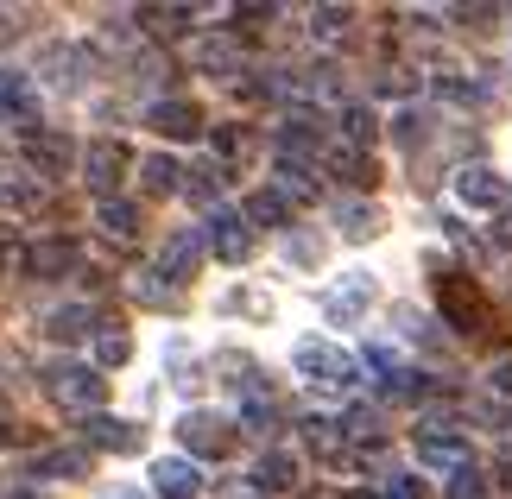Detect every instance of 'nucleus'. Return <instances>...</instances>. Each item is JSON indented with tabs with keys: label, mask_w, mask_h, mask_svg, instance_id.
Returning a JSON list of instances; mask_svg holds the SVG:
<instances>
[{
	"label": "nucleus",
	"mask_w": 512,
	"mask_h": 499,
	"mask_svg": "<svg viewBox=\"0 0 512 499\" xmlns=\"http://www.w3.org/2000/svg\"><path fill=\"white\" fill-rule=\"evenodd\" d=\"M38 392H45L51 405L76 411V424H83V417H95V411H102V398H108V379H102V367H89V361H51L45 373H38Z\"/></svg>",
	"instance_id": "f257e3e1"
},
{
	"label": "nucleus",
	"mask_w": 512,
	"mask_h": 499,
	"mask_svg": "<svg viewBox=\"0 0 512 499\" xmlns=\"http://www.w3.org/2000/svg\"><path fill=\"white\" fill-rule=\"evenodd\" d=\"M291 367H298L304 379H317V386H329V392H361V379H367L361 354H348L336 342H317V335L291 348Z\"/></svg>",
	"instance_id": "f03ea898"
},
{
	"label": "nucleus",
	"mask_w": 512,
	"mask_h": 499,
	"mask_svg": "<svg viewBox=\"0 0 512 499\" xmlns=\"http://www.w3.org/2000/svg\"><path fill=\"white\" fill-rule=\"evenodd\" d=\"M76 171H83V184H89L95 196H102V203H114L121 177L133 171V152L121 146V139H95V146L83 152V165H76Z\"/></svg>",
	"instance_id": "7ed1b4c3"
},
{
	"label": "nucleus",
	"mask_w": 512,
	"mask_h": 499,
	"mask_svg": "<svg viewBox=\"0 0 512 499\" xmlns=\"http://www.w3.org/2000/svg\"><path fill=\"white\" fill-rule=\"evenodd\" d=\"M418 462L430 468V474H462V468H475V455H468V443H462V430H449V424H424L418 430Z\"/></svg>",
	"instance_id": "20e7f679"
},
{
	"label": "nucleus",
	"mask_w": 512,
	"mask_h": 499,
	"mask_svg": "<svg viewBox=\"0 0 512 499\" xmlns=\"http://www.w3.org/2000/svg\"><path fill=\"white\" fill-rule=\"evenodd\" d=\"M76 165H83V152H76L57 127H38V133L26 139V171L38 177V184H45V177H70Z\"/></svg>",
	"instance_id": "39448f33"
},
{
	"label": "nucleus",
	"mask_w": 512,
	"mask_h": 499,
	"mask_svg": "<svg viewBox=\"0 0 512 499\" xmlns=\"http://www.w3.org/2000/svg\"><path fill=\"white\" fill-rule=\"evenodd\" d=\"M203 247H209V228H171L159 259H152V272H159L165 285H184V278L196 272V259H203Z\"/></svg>",
	"instance_id": "423d86ee"
},
{
	"label": "nucleus",
	"mask_w": 512,
	"mask_h": 499,
	"mask_svg": "<svg viewBox=\"0 0 512 499\" xmlns=\"http://www.w3.org/2000/svg\"><path fill=\"white\" fill-rule=\"evenodd\" d=\"M0 121L19 127L26 139L38 133V89L26 70H7V64H0Z\"/></svg>",
	"instance_id": "0eeeda50"
},
{
	"label": "nucleus",
	"mask_w": 512,
	"mask_h": 499,
	"mask_svg": "<svg viewBox=\"0 0 512 499\" xmlns=\"http://www.w3.org/2000/svg\"><path fill=\"white\" fill-rule=\"evenodd\" d=\"M19 266H26V278H70L83 266V247H76L70 234H51V241H32L19 253Z\"/></svg>",
	"instance_id": "6e6552de"
},
{
	"label": "nucleus",
	"mask_w": 512,
	"mask_h": 499,
	"mask_svg": "<svg viewBox=\"0 0 512 499\" xmlns=\"http://www.w3.org/2000/svg\"><path fill=\"white\" fill-rule=\"evenodd\" d=\"M177 443H184V455L196 462V455H222L228 449V417H215V411H184L177 417Z\"/></svg>",
	"instance_id": "1a4fd4ad"
},
{
	"label": "nucleus",
	"mask_w": 512,
	"mask_h": 499,
	"mask_svg": "<svg viewBox=\"0 0 512 499\" xmlns=\"http://www.w3.org/2000/svg\"><path fill=\"white\" fill-rule=\"evenodd\" d=\"M437 304H443V323L456 329V335L481 329V297H475V285H468L462 272H443L437 278Z\"/></svg>",
	"instance_id": "9d476101"
},
{
	"label": "nucleus",
	"mask_w": 512,
	"mask_h": 499,
	"mask_svg": "<svg viewBox=\"0 0 512 499\" xmlns=\"http://www.w3.org/2000/svg\"><path fill=\"white\" fill-rule=\"evenodd\" d=\"M146 481L159 499H196L203 493V468H196L190 455H159V462L146 468Z\"/></svg>",
	"instance_id": "9b49d317"
},
{
	"label": "nucleus",
	"mask_w": 512,
	"mask_h": 499,
	"mask_svg": "<svg viewBox=\"0 0 512 499\" xmlns=\"http://www.w3.org/2000/svg\"><path fill=\"white\" fill-rule=\"evenodd\" d=\"M209 247H215V259H222V266H241V259L253 253V222L241 209H222L209 222Z\"/></svg>",
	"instance_id": "f8f14e48"
},
{
	"label": "nucleus",
	"mask_w": 512,
	"mask_h": 499,
	"mask_svg": "<svg viewBox=\"0 0 512 499\" xmlns=\"http://www.w3.org/2000/svg\"><path fill=\"white\" fill-rule=\"evenodd\" d=\"M456 203L494 215V209L506 203V177H500L494 165H462V171H456Z\"/></svg>",
	"instance_id": "ddd939ff"
},
{
	"label": "nucleus",
	"mask_w": 512,
	"mask_h": 499,
	"mask_svg": "<svg viewBox=\"0 0 512 499\" xmlns=\"http://www.w3.org/2000/svg\"><path fill=\"white\" fill-rule=\"evenodd\" d=\"M140 436H146V430H133V424H121V417H108V411L83 417V449H114V455H133V449H140Z\"/></svg>",
	"instance_id": "4468645a"
},
{
	"label": "nucleus",
	"mask_w": 512,
	"mask_h": 499,
	"mask_svg": "<svg viewBox=\"0 0 512 499\" xmlns=\"http://www.w3.org/2000/svg\"><path fill=\"white\" fill-rule=\"evenodd\" d=\"M146 127H159L165 139H196L203 133V114H196L190 102H177V95H159V102L146 108Z\"/></svg>",
	"instance_id": "2eb2a0df"
},
{
	"label": "nucleus",
	"mask_w": 512,
	"mask_h": 499,
	"mask_svg": "<svg viewBox=\"0 0 512 499\" xmlns=\"http://www.w3.org/2000/svg\"><path fill=\"white\" fill-rule=\"evenodd\" d=\"M196 70L215 76V83H234L241 76V38H196Z\"/></svg>",
	"instance_id": "dca6fc26"
},
{
	"label": "nucleus",
	"mask_w": 512,
	"mask_h": 499,
	"mask_svg": "<svg viewBox=\"0 0 512 499\" xmlns=\"http://www.w3.org/2000/svg\"><path fill=\"white\" fill-rule=\"evenodd\" d=\"M367 304H373V278H367V272H348L342 285L323 297V316H329V323H354Z\"/></svg>",
	"instance_id": "f3484780"
},
{
	"label": "nucleus",
	"mask_w": 512,
	"mask_h": 499,
	"mask_svg": "<svg viewBox=\"0 0 512 499\" xmlns=\"http://www.w3.org/2000/svg\"><path fill=\"white\" fill-rule=\"evenodd\" d=\"M298 430H304V449H310V455H323V462H342V455H348V430H342V417L310 411Z\"/></svg>",
	"instance_id": "a211bd4d"
},
{
	"label": "nucleus",
	"mask_w": 512,
	"mask_h": 499,
	"mask_svg": "<svg viewBox=\"0 0 512 499\" xmlns=\"http://www.w3.org/2000/svg\"><path fill=\"white\" fill-rule=\"evenodd\" d=\"M247 481L260 493H291V487H298V455H291V449H266L260 462H253Z\"/></svg>",
	"instance_id": "6ab92c4d"
},
{
	"label": "nucleus",
	"mask_w": 512,
	"mask_h": 499,
	"mask_svg": "<svg viewBox=\"0 0 512 499\" xmlns=\"http://www.w3.org/2000/svg\"><path fill=\"white\" fill-rule=\"evenodd\" d=\"M140 184H146V196H177L184 190V165L165 158V152H146L140 158Z\"/></svg>",
	"instance_id": "aec40b11"
},
{
	"label": "nucleus",
	"mask_w": 512,
	"mask_h": 499,
	"mask_svg": "<svg viewBox=\"0 0 512 499\" xmlns=\"http://www.w3.org/2000/svg\"><path fill=\"white\" fill-rule=\"evenodd\" d=\"M32 474L38 481H76V474H89V449H45L32 455Z\"/></svg>",
	"instance_id": "412c9836"
},
{
	"label": "nucleus",
	"mask_w": 512,
	"mask_h": 499,
	"mask_svg": "<svg viewBox=\"0 0 512 499\" xmlns=\"http://www.w3.org/2000/svg\"><path fill=\"white\" fill-rule=\"evenodd\" d=\"M241 215H247L253 228H291V203L279 196V184H272V190H253L247 203H241Z\"/></svg>",
	"instance_id": "4be33fe9"
},
{
	"label": "nucleus",
	"mask_w": 512,
	"mask_h": 499,
	"mask_svg": "<svg viewBox=\"0 0 512 499\" xmlns=\"http://www.w3.org/2000/svg\"><path fill=\"white\" fill-rule=\"evenodd\" d=\"M45 335H51V342H83V335H95L89 304H64V310H51V316H45Z\"/></svg>",
	"instance_id": "5701e85b"
},
{
	"label": "nucleus",
	"mask_w": 512,
	"mask_h": 499,
	"mask_svg": "<svg viewBox=\"0 0 512 499\" xmlns=\"http://www.w3.org/2000/svg\"><path fill=\"white\" fill-rule=\"evenodd\" d=\"M323 165L336 171V177H348V184H367V177H373V158L361 146H348V139H336V146L323 152Z\"/></svg>",
	"instance_id": "b1692460"
},
{
	"label": "nucleus",
	"mask_w": 512,
	"mask_h": 499,
	"mask_svg": "<svg viewBox=\"0 0 512 499\" xmlns=\"http://www.w3.org/2000/svg\"><path fill=\"white\" fill-rule=\"evenodd\" d=\"M95 228H102L108 241H133V234H140V209L114 196V203H102V209H95Z\"/></svg>",
	"instance_id": "393cba45"
},
{
	"label": "nucleus",
	"mask_w": 512,
	"mask_h": 499,
	"mask_svg": "<svg viewBox=\"0 0 512 499\" xmlns=\"http://www.w3.org/2000/svg\"><path fill=\"white\" fill-rule=\"evenodd\" d=\"M336 228L348 234V241H373V234H380V215H373V203H336Z\"/></svg>",
	"instance_id": "a878e982"
},
{
	"label": "nucleus",
	"mask_w": 512,
	"mask_h": 499,
	"mask_svg": "<svg viewBox=\"0 0 512 499\" xmlns=\"http://www.w3.org/2000/svg\"><path fill=\"white\" fill-rule=\"evenodd\" d=\"M342 139L367 152L373 139H380V121H373V108H361V102H342Z\"/></svg>",
	"instance_id": "bb28decb"
},
{
	"label": "nucleus",
	"mask_w": 512,
	"mask_h": 499,
	"mask_svg": "<svg viewBox=\"0 0 512 499\" xmlns=\"http://www.w3.org/2000/svg\"><path fill=\"white\" fill-rule=\"evenodd\" d=\"M430 89H437L443 102H456V108H475L481 102V83H468V70H437V76H430Z\"/></svg>",
	"instance_id": "cd10ccee"
},
{
	"label": "nucleus",
	"mask_w": 512,
	"mask_h": 499,
	"mask_svg": "<svg viewBox=\"0 0 512 499\" xmlns=\"http://www.w3.org/2000/svg\"><path fill=\"white\" fill-rule=\"evenodd\" d=\"M354 26V7H317L310 13V32H317V45H342Z\"/></svg>",
	"instance_id": "c85d7f7f"
},
{
	"label": "nucleus",
	"mask_w": 512,
	"mask_h": 499,
	"mask_svg": "<svg viewBox=\"0 0 512 499\" xmlns=\"http://www.w3.org/2000/svg\"><path fill=\"white\" fill-rule=\"evenodd\" d=\"M279 196H285V203H310V196H317V177H310V165H291V158H279Z\"/></svg>",
	"instance_id": "c756f323"
},
{
	"label": "nucleus",
	"mask_w": 512,
	"mask_h": 499,
	"mask_svg": "<svg viewBox=\"0 0 512 499\" xmlns=\"http://www.w3.org/2000/svg\"><path fill=\"white\" fill-rule=\"evenodd\" d=\"M184 196L190 203H215V196H222V165H190L184 171Z\"/></svg>",
	"instance_id": "7c9ffc66"
},
{
	"label": "nucleus",
	"mask_w": 512,
	"mask_h": 499,
	"mask_svg": "<svg viewBox=\"0 0 512 499\" xmlns=\"http://www.w3.org/2000/svg\"><path fill=\"white\" fill-rule=\"evenodd\" d=\"M127 354H133V342H127V335L121 329H95V367H127Z\"/></svg>",
	"instance_id": "2f4dec72"
},
{
	"label": "nucleus",
	"mask_w": 512,
	"mask_h": 499,
	"mask_svg": "<svg viewBox=\"0 0 512 499\" xmlns=\"http://www.w3.org/2000/svg\"><path fill=\"white\" fill-rule=\"evenodd\" d=\"M380 493H386V499H430L424 474H405V468H386V474H380Z\"/></svg>",
	"instance_id": "473e14b6"
},
{
	"label": "nucleus",
	"mask_w": 512,
	"mask_h": 499,
	"mask_svg": "<svg viewBox=\"0 0 512 499\" xmlns=\"http://www.w3.org/2000/svg\"><path fill=\"white\" fill-rule=\"evenodd\" d=\"M285 259H291V266H317V259H323V234L291 228V234H285Z\"/></svg>",
	"instance_id": "72a5a7b5"
},
{
	"label": "nucleus",
	"mask_w": 512,
	"mask_h": 499,
	"mask_svg": "<svg viewBox=\"0 0 512 499\" xmlns=\"http://www.w3.org/2000/svg\"><path fill=\"white\" fill-rule=\"evenodd\" d=\"M437 392L424 373H399V379H386V398H399V405H424V398Z\"/></svg>",
	"instance_id": "f704fd0d"
},
{
	"label": "nucleus",
	"mask_w": 512,
	"mask_h": 499,
	"mask_svg": "<svg viewBox=\"0 0 512 499\" xmlns=\"http://www.w3.org/2000/svg\"><path fill=\"white\" fill-rule=\"evenodd\" d=\"M443 499H487L481 468H462V474H449V481H443Z\"/></svg>",
	"instance_id": "c9c22d12"
},
{
	"label": "nucleus",
	"mask_w": 512,
	"mask_h": 499,
	"mask_svg": "<svg viewBox=\"0 0 512 499\" xmlns=\"http://www.w3.org/2000/svg\"><path fill=\"white\" fill-rule=\"evenodd\" d=\"M392 139H399L405 152L424 146V114H418V108H399V114H392Z\"/></svg>",
	"instance_id": "e433bc0d"
},
{
	"label": "nucleus",
	"mask_w": 512,
	"mask_h": 499,
	"mask_svg": "<svg viewBox=\"0 0 512 499\" xmlns=\"http://www.w3.org/2000/svg\"><path fill=\"white\" fill-rule=\"evenodd\" d=\"M171 291L177 285H165L159 272H140V278H133V297H140V304H171Z\"/></svg>",
	"instance_id": "4c0bfd02"
},
{
	"label": "nucleus",
	"mask_w": 512,
	"mask_h": 499,
	"mask_svg": "<svg viewBox=\"0 0 512 499\" xmlns=\"http://www.w3.org/2000/svg\"><path fill=\"white\" fill-rule=\"evenodd\" d=\"M487 392H494V398H512V354H500V361L487 367Z\"/></svg>",
	"instance_id": "58836bf2"
},
{
	"label": "nucleus",
	"mask_w": 512,
	"mask_h": 499,
	"mask_svg": "<svg viewBox=\"0 0 512 499\" xmlns=\"http://www.w3.org/2000/svg\"><path fill=\"white\" fill-rule=\"evenodd\" d=\"M209 139H215V158H234V152L247 146V133H241V127H215Z\"/></svg>",
	"instance_id": "ea45409f"
},
{
	"label": "nucleus",
	"mask_w": 512,
	"mask_h": 499,
	"mask_svg": "<svg viewBox=\"0 0 512 499\" xmlns=\"http://www.w3.org/2000/svg\"><path fill=\"white\" fill-rule=\"evenodd\" d=\"M380 95H411V70H380Z\"/></svg>",
	"instance_id": "a19ab883"
},
{
	"label": "nucleus",
	"mask_w": 512,
	"mask_h": 499,
	"mask_svg": "<svg viewBox=\"0 0 512 499\" xmlns=\"http://www.w3.org/2000/svg\"><path fill=\"white\" fill-rule=\"evenodd\" d=\"M234 19H247V26H266V19H279V7H234Z\"/></svg>",
	"instance_id": "79ce46f5"
},
{
	"label": "nucleus",
	"mask_w": 512,
	"mask_h": 499,
	"mask_svg": "<svg viewBox=\"0 0 512 499\" xmlns=\"http://www.w3.org/2000/svg\"><path fill=\"white\" fill-rule=\"evenodd\" d=\"M494 247H506V253H512V215H500V222H494Z\"/></svg>",
	"instance_id": "37998d69"
},
{
	"label": "nucleus",
	"mask_w": 512,
	"mask_h": 499,
	"mask_svg": "<svg viewBox=\"0 0 512 499\" xmlns=\"http://www.w3.org/2000/svg\"><path fill=\"white\" fill-rule=\"evenodd\" d=\"M7 38H13V13L0 7V45H7Z\"/></svg>",
	"instance_id": "c03bdc74"
},
{
	"label": "nucleus",
	"mask_w": 512,
	"mask_h": 499,
	"mask_svg": "<svg viewBox=\"0 0 512 499\" xmlns=\"http://www.w3.org/2000/svg\"><path fill=\"white\" fill-rule=\"evenodd\" d=\"M13 499H45V493H38V487H19V493H13Z\"/></svg>",
	"instance_id": "a18cd8bd"
},
{
	"label": "nucleus",
	"mask_w": 512,
	"mask_h": 499,
	"mask_svg": "<svg viewBox=\"0 0 512 499\" xmlns=\"http://www.w3.org/2000/svg\"><path fill=\"white\" fill-rule=\"evenodd\" d=\"M0 266H7V234H0Z\"/></svg>",
	"instance_id": "49530a36"
}]
</instances>
